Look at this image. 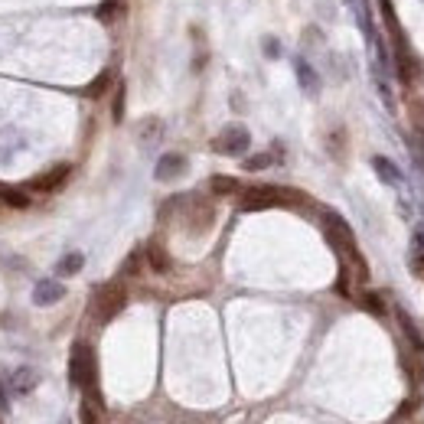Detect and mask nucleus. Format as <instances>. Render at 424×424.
<instances>
[{"label": "nucleus", "instance_id": "obj_1", "mask_svg": "<svg viewBox=\"0 0 424 424\" xmlns=\"http://www.w3.org/2000/svg\"><path fill=\"white\" fill-rule=\"evenodd\" d=\"M323 228H327V238H330V245L336 248L339 254H346L349 261L359 268V278L366 281L369 278V268H366V258H362V252L356 248V235H353V228H349V222L339 212H323Z\"/></svg>", "mask_w": 424, "mask_h": 424}, {"label": "nucleus", "instance_id": "obj_2", "mask_svg": "<svg viewBox=\"0 0 424 424\" xmlns=\"http://www.w3.org/2000/svg\"><path fill=\"white\" fill-rule=\"evenodd\" d=\"M124 303H128V291H124V284L111 281V284H102L98 291H95V301H92V313L98 323H111L118 313L124 310Z\"/></svg>", "mask_w": 424, "mask_h": 424}, {"label": "nucleus", "instance_id": "obj_3", "mask_svg": "<svg viewBox=\"0 0 424 424\" xmlns=\"http://www.w3.org/2000/svg\"><path fill=\"white\" fill-rule=\"evenodd\" d=\"M301 193H291V189H281V186H252L242 193L238 206L245 212H254V209H271V206H284V203H297Z\"/></svg>", "mask_w": 424, "mask_h": 424}, {"label": "nucleus", "instance_id": "obj_4", "mask_svg": "<svg viewBox=\"0 0 424 424\" xmlns=\"http://www.w3.org/2000/svg\"><path fill=\"white\" fill-rule=\"evenodd\" d=\"M69 382L76 388H95V356L85 343L72 346V359H69Z\"/></svg>", "mask_w": 424, "mask_h": 424}, {"label": "nucleus", "instance_id": "obj_5", "mask_svg": "<svg viewBox=\"0 0 424 424\" xmlns=\"http://www.w3.org/2000/svg\"><path fill=\"white\" fill-rule=\"evenodd\" d=\"M252 147V134H248L245 124H228L222 128L216 141H212V151L216 153H226V157H242V153Z\"/></svg>", "mask_w": 424, "mask_h": 424}, {"label": "nucleus", "instance_id": "obj_6", "mask_svg": "<svg viewBox=\"0 0 424 424\" xmlns=\"http://www.w3.org/2000/svg\"><path fill=\"white\" fill-rule=\"evenodd\" d=\"M212 219H216V209H212V203H206V199L193 196L186 206V222H189V232H206L209 226H212Z\"/></svg>", "mask_w": 424, "mask_h": 424}, {"label": "nucleus", "instance_id": "obj_7", "mask_svg": "<svg viewBox=\"0 0 424 424\" xmlns=\"http://www.w3.org/2000/svg\"><path fill=\"white\" fill-rule=\"evenodd\" d=\"M36 385H39V372L36 369H29V366H20L7 376V388H10V395L13 398H27Z\"/></svg>", "mask_w": 424, "mask_h": 424}, {"label": "nucleus", "instance_id": "obj_8", "mask_svg": "<svg viewBox=\"0 0 424 424\" xmlns=\"http://www.w3.org/2000/svg\"><path fill=\"white\" fill-rule=\"evenodd\" d=\"M186 173V157L183 153H163L157 167H153V177L160 179V183H170V179H177Z\"/></svg>", "mask_w": 424, "mask_h": 424}, {"label": "nucleus", "instance_id": "obj_9", "mask_svg": "<svg viewBox=\"0 0 424 424\" xmlns=\"http://www.w3.org/2000/svg\"><path fill=\"white\" fill-rule=\"evenodd\" d=\"M62 297H66V287L59 281H53V278L36 281V287H33V303H36V307H53V303H59Z\"/></svg>", "mask_w": 424, "mask_h": 424}, {"label": "nucleus", "instance_id": "obj_10", "mask_svg": "<svg viewBox=\"0 0 424 424\" xmlns=\"http://www.w3.org/2000/svg\"><path fill=\"white\" fill-rule=\"evenodd\" d=\"M69 173H72V167L69 163H59V167H53L49 173H43V177H36L29 186L36 189V193H53V189H59L62 183L69 179Z\"/></svg>", "mask_w": 424, "mask_h": 424}, {"label": "nucleus", "instance_id": "obj_11", "mask_svg": "<svg viewBox=\"0 0 424 424\" xmlns=\"http://www.w3.org/2000/svg\"><path fill=\"white\" fill-rule=\"evenodd\" d=\"M144 261L151 264V271H157V274H167L170 268H173V261H170L167 248L157 245V242H151V245L144 248Z\"/></svg>", "mask_w": 424, "mask_h": 424}, {"label": "nucleus", "instance_id": "obj_12", "mask_svg": "<svg viewBox=\"0 0 424 424\" xmlns=\"http://www.w3.org/2000/svg\"><path fill=\"white\" fill-rule=\"evenodd\" d=\"M78 421L82 424H98L102 418V398L95 395V388H85V398H82V408H78Z\"/></svg>", "mask_w": 424, "mask_h": 424}, {"label": "nucleus", "instance_id": "obj_13", "mask_svg": "<svg viewBox=\"0 0 424 424\" xmlns=\"http://www.w3.org/2000/svg\"><path fill=\"white\" fill-rule=\"evenodd\" d=\"M294 72H297V82L303 85V92H310V95L320 92V76L313 72V66L307 59H297V62H294Z\"/></svg>", "mask_w": 424, "mask_h": 424}, {"label": "nucleus", "instance_id": "obj_14", "mask_svg": "<svg viewBox=\"0 0 424 424\" xmlns=\"http://www.w3.org/2000/svg\"><path fill=\"white\" fill-rule=\"evenodd\" d=\"M160 134H163L160 118H147V121H141V128H137V141H141L144 147H153V144L160 141Z\"/></svg>", "mask_w": 424, "mask_h": 424}, {"label": "nucleus", "instance_id": "obj_15", "mask_svg": "<svg viewBox=\"0 0 424 424\" xmlns=\"http://www.w3.org/2000/svg\"><path fill=\"white\" fill-rule=\"evenodd\" d=\"M372 170H376L378 177L385 179L388 186H398V183H402V170L388 160V157H372Z\"/></svg>", "mask_w": 424, "mask_h": 424}, {"label": "nucleus", "instance_id": "obj_16", "mask_svg": "<svg viewBox=\"0 0 424 424\" xmlns=\"http://www.w3.org/2000/svg\"><path fill=\"white\" fill-rule=\"evenodd\" d=\"M398 327H402V333L408 336V343L415 346V356L421 359V353H424V339H421V333H418V327L411 323V317H408L405 310H398Z\"/></svg>", "mask_w": 424, "mask_h": 424}, {"label": "nucleus", "instance_id": "obj_17", "mask_svg": "<svg viewBox=\"0 0 424 424\" xmlns=\"http://www.w3.org/2000/svg\"><path fill=\"white\" fill-rule=\"evenodd\" d=\"M82 264H85V254L82 252H69L62 254L56 261V274H62V278H72V274L82 271Z\"/></svg>", "mask_w": 424, "mask_h": 424}, {"label": "nucleus", "instance_id": "obj_18", "mask_svg": "<svg viewBox=\"0 0 424 424\" xmlns=\"http://www.w3.org/2000/svg\"><path fill=\"white\" fill-rule=\"evenodd\" d=\"M0 203L13 209H29V196L23 189H13V186H0Z\"/></svg>", "mask_w": 424, "mask_h": 424}, {"label": "nucleus", "instance_id": "obj_19", "mask_svg": "<svg viewBox=\"0 0 424 424\" xmlns=\"http://www.w3.org/2000/svg\"><path fill=\"white\" fill-rule=\"evenodd\" d=\"M209 189L216 193V196H232V193H238V179L235 177H212L209 179Z\"/></svg>", "mask_w": 424, "mask_h": 424}, {"label": "nucleus", "instance_id": "obj_20", "mask_svg": "<svg viewBox=\"0 0 424 424\" xmlns=\"http://www.w3.org/2000/svg\"><path fill=\"white\" fill-rule=\"evenodd\" d=\"M121 0H104V4H98V10H95V13H98V20H102V23H111V20H118L121 17Z\"/></svg>", "mask_w": 424, "mask_h": 424}, {"label": "nucleus", "instance_id": "obj_21", "mask_svg": "<svg viewBox=\"0 0 424 424\" xmlns=\"http://www.w3.org/2000/svg\"><path fill=\"white\" fill-rule=\"evenodd\" d=\"M128 88H124V82L114 88V104H111V118H114V124H121L124 121V98H128Z\"/></svg>", "mask_w": 424, "mask_h": 424}, {"label": "nucleus", "instance_id": "obj_22", "mask_svg": "<svg viewBox=\"0 0 424 424\" xmlns=\"http://www.w3.org/2000/svg\"><path fill=\"white\" fill-rule=\"evenodd\" d=\"M141 264H144V254L141 252H131V254H128V261L121 264V278H137Z\"/></svg>", "mask_w": 424, "mask_h": 424}, {"label": "nucleus", "instance_id": "obj_23", "mask_svg": "<svg viewBox=\"0 0 424 424\" xmlns=\"http://www.w3.org/2000/svg\"><path fill=\"white\" fill-rule=\"evenodd\" d=\"M108 85H111V72H102V76H98L92 85H88V88H85V95H88V98H98V95H104V88H108Z\"/></svg>", "mask_w": 424, "mask_h": 424}, {"label": "nucleus", "instance_id": "obj_24", "mask_svg": "<svg viewBox=\"0 0 424 424\" xmlns=\"http://www.w3.org/2000/svg\"><path fill=\"white\" fill-rule=\"evenodd\" d=\"M271 153H254V157H245V163L242 167L248 170V173H254V170H264V167H271Z\"/></svg>", "mask_w": 424, "mask_h": 424}, {"label": "nucleus", "instance_id": "obj_25", "mask_svg": "<svg viewBox=\"0 0 424 424\" xmlns=\"http://www.w3.org/2000/svg\"><path fill=\"white\" fill-rule=\"evenodd\" d=\"M362 307H366L369 313H376V317L385 313V301H382L378 294H362Z\"/></svg>", "mask_w": 424, "mask_h": 424}, {"label": "nucleus", "instance_id": "obj_26", "mask_svg": "<svg viewBox=\"0 0 424 424\" xmlns=\"http://www.w3.org/2000/svg\"><path fill=\"white\" fill-rule=\"evenodd\" d=\"M408 264H411V274H418L424 281V252H415L411 258H408Z\"/></svg>", "mask_w": 424, "mask_h": 424}, {"label": "nucleus", "instance_id": "obj_27", "mask_svg": "<svg viewBox=\"0 0 424 424\" xmlns=\"http://www.w3.org/2000/svg\"><path fill=\"white\" fill-rule=\"evenodd\" d=\"M264 56H268V59H278V56H281V43H278L274 36L264 39Z\"/></svg>", "mask_w": 424, "mask_h": 424}, {"label": "nucleus", "instance_id": "obj_28", "mask_svg": "<svg viewBox=\"0 0 424 424\" xmlns=\"http://www.w3.org/2000/svg\"><path fill=\"white\" fill-rule=\"evenodd\" d=\"M0 411H10V388L0 382Z\"/></svg>", "mask_w": 424, "mask_h": 424}, {"label": "nucleus", "instance_id": "obj_29", "mask_svg": "<svg viewBox=\"0 0 424 424\" xmlns=\"http://www.w3.org/2000/svg\"><path fill=\"white\" fill-rule=\"evenodd\" d=\"M0 424H4V421H0Z\"/></svg>", "mask_w": 424, "mask_h": 424}]
</instances>
